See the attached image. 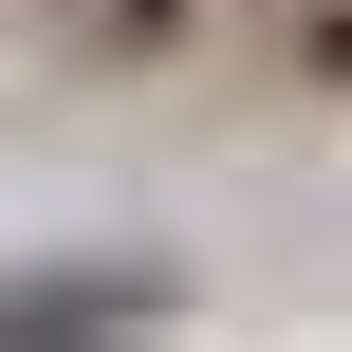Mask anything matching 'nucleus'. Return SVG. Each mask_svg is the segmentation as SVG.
I'll return each instance as SVG.
<instances>
[{"mask_svg": "<svg viewBox=\"0 0 352 352\" xmlns=\"http://www.w3.org/2000/svg\"><path fill=\"white\" fill-rule=\"evenodd\" d=\"M167 316V278H19V334L56 352V334H148Z\"/></svg>", "mask_w": 352, "mask_h": 352, "instance_id": "nucleus-2", "label": "nucleus"}, {"mask_svg": "<svg viewBox=\"0 0 352 352\" xmlns=\"http://www.w3.org/2000/svg\"><path fill=\"white\" fill-rule=\"evenodd\" d=\"M56 37H74L93 74H167V56L204 37V0H56Z\"/></svg>", "mask_w": 352, "mask_h": 352, "instance_id": "nucleus-1", "label": "nucleus"}]
</instances>
